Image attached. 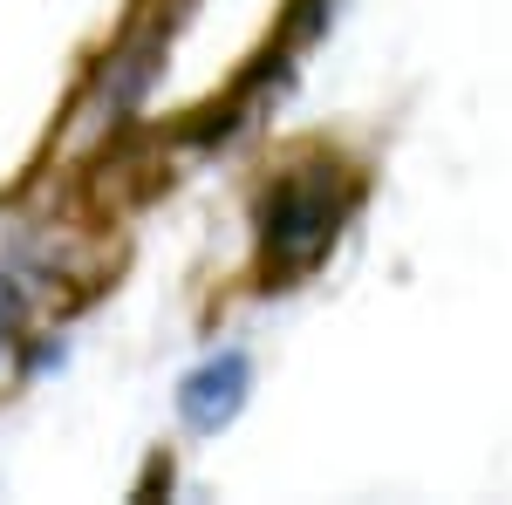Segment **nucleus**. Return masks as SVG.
Here are the masks:
<instances>
[{"label": "nucleus", "instance_id": "f257e3e1", "mask_svg": "<svg viewBox=\"0 0 512 505\" xmlns=\"http://www.w3.org/2000/svg\"><path fill=\"white\" fill-rule=\"evenodd\" d=\"M355 198H362V185H355L349 171H335V164L287 171V178H274L260 192V205H253V239H260V287L267 294L274 287H301L335 253Z\"/></svg>", "mask_w": 512, "mask_h": 505}, {"label": "nucleus", "instance_id": "f03ea898", "mask_svg": "<svg viewBox=\"0 0 512 505\" xmlns=\"http://www.w3.org/2000/svg\"><path fill=\"white\" fill-rule=\"evenodd\" d=\"M246 396H253V355L219 349L178 383V417H185V430H198V437H219V430L246 410Z\"/></svg>", "mask_w": 512, "mask_h": 505}]
</instances>
